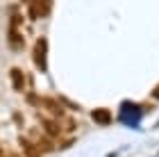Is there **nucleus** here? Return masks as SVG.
I'll return each instance as SVG.
<instances>
[{"instance_id":"5","label":"nucleus","mask_w":159,"mask_h":157,"mask_svg":"<svg viewBox=\"0 0 159 157\" xmlns=\"http://www.w3.org/2000/svg\"><path fill=\"white\" fill-rule=\"evenodd\" d=\"M9 77H11V87L16 91H20L25 87V75H23V71H20V68H11L9 71Z\"/></svg>"},{"instance_id":"6","label":"nucleus","mask_w":159,"mask_h":157,"mask_svg":"<svg viewBox=\"0 0 159 157\" xmlns=\"http://www.w3.org/2000/svg\"><path fill=\"white\" fill-rule=\"evenodd\" d=\"M43 107L52 114L55 118H61L64 116V109H61V105H57V100H52V98H43Z\"/></svg>"},{"instance_id":"7","label":"nucleus","mask_w":159,"mask_h":157,"mask_svg":"<svg viewBox=\"0 0 159 157\" xmlns=\"http://www.w3.org/2000/svg\"><path fill=\"white\" fill-rule=\"evenodd\" d=\"M150 96H152V98H155V100H159V84H157V87L152 89V94H150Z\"/></svg>"},{"instance_id":"1","label":"nucleus","mask_w":159,"mask_h":157,"mask_svg":"<svg viewBox=\"0 0 159 157\" xmlns=\"http://www.w3.org/2000/svg\"><path fill=\"white\" fill-rule=\"evenodd\" d=\"M50 9H52V0H32L27 5V16L32 21H37L43 16H50Z\"/></svg>"},{"instance_id":"3","label":"nucleus","mask_w":159,"mask_h":157,"mask_svg":"<svg viewBox=\"0 0 159 157\" xmlns=\"http://www.w3.org/2000/svg\"><path fill=\"white\" fill-rule=\"evenodd\" d=\"M91 121L93 123H98V125H111V112L109 109H105V107H96V109H91Z\"/></svg>"},{"instance_id":"4","label":"nucleus","mask_w":159,"mask_h":157,"mask_svg":"<svg viewBox=\"0 0 159 157\" xmlns=\"http://www.w3.org/2000/svg\"><path fill=\"white\" fill-rule=\"evenodd\" d=\"M7 41H9V46H11V50H16V53H20L25 48V41H23V34L18 32V27H14L11 25V30H9V34H7Z\"/></svg>"},{"instance_id":"2","label":"nucleus","mask_w":159,"mask_h":157,"mask_svg":"<svg viewBox=\"0 0 159 157\" xmlns=\"http://www.w3.org/2000/svg\"><path fill=\"white\" fill-rule=\"evenodd\" d=\"M46 53H48V39L39 37L37 44H34V48H32V59H34V64H37L41 71H46Z\"/></svg>"}]
</instances>
